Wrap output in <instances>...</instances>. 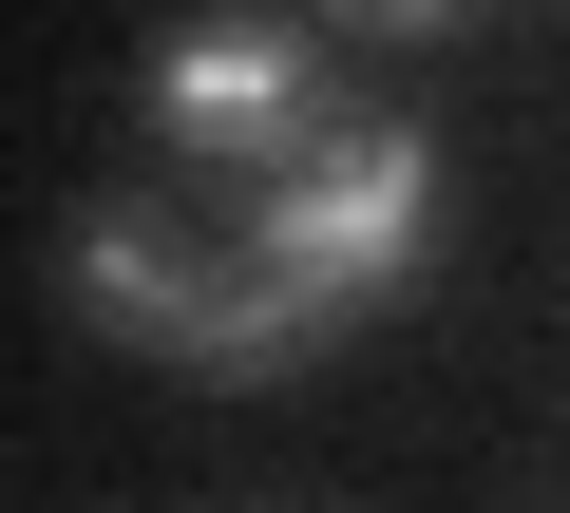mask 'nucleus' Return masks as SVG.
I'll return each instance as SVG.
<instances>
[{
  "label": "nucleus",
  "instance_id": "f03ea898",
  "mask_svg": "<svg viewBox=\"0 0 570 513\" xmlns=\"http://www.w3.org/2000/svg\"><path fill=\"white\" fill-rule=\"evenodd\" d=\"M343 20H438V0H343Z\"/></svg>",
  "mask_w": 570,
  "mask_h": 513
},
{
  "label": "nucleus",
  "instance_id": "f257e3e1",
  "mask_svg": "<svg viewBox=\"0 0 570 513\" xmlns=\"http://www.w3.org/2000/svg\"><path fill=\"white\" fill-rule=\"evenodd\" d=\"M400 247H419V134L381 96H343L305 39L209 20L153 77L134 171L77 209V305L190 381H247L305 324H343Z\"/></svg>",
  "mask_w": 570,
  "mask_h": 513
}]
</instances>
